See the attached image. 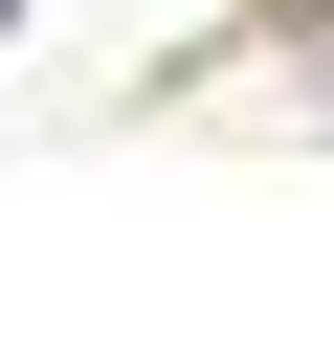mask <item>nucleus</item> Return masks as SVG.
<instances>
[{
	"label": "nucleus",
	"instance_id": "1",
	"mask_svg": "<svg viewBox=\"0 0 334 356\" xmlns=\"http://www.w3.org/2000/svg\"><path fill=\"white\" fill-rule=\"evenodd\" d=\"M312 111H334V89H312Z\"/></svg>",
	"mask_w": 334,
	"mask_h": 356
}]
</instances>
